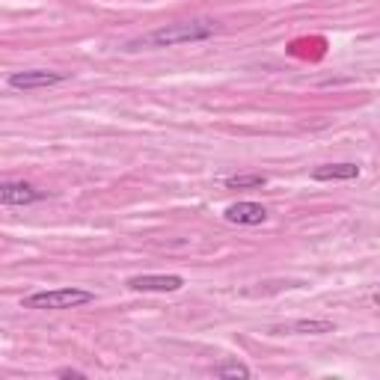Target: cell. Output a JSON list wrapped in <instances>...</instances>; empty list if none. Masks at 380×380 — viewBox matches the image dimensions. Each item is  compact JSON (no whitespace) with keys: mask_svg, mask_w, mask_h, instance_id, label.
<instances>
[{"mask_svg":"<svg viewBox=\"0 0 380 380\" xmlns=\"http://www.w3.org/2000/svg\"><path fill=\"white\" fill-rule=\"evenodd\" d=\"M45 200V193L27 181H0V202L4 205H33Z\"/></svg>","mask_w":380,"mask_h":380,"instance_id":"obj_5","label":"cell"},{"mask_svg":"<svg viewBox=\"0 0 380 380\" xmlns=\"http://www.w3.org/2000/svg\"><path fill=\"white\" fill-rule=\"evenodd\" d=\"M264 185H268V175L264 173H241V175L226 178L229 190H250V188H264Z\"/></svg>","mask_w":380,"mask_h":380,"instance_id":"obj_9","label":"cell"},{"mask_svg":"<svg viewBox=\"0 0 380 380\" xmlns=\"http://www.w3.org/2000/svg\"><path fill=\"white\" fill-rule=\"evenodd\" d=\"M220 33V24L211 18H196V21H175V24H163L146 36L128 42V51H140V48H173V45H185V42H202Z\"/></svg>","mask_w":380,"mask_h":380,"instance_id":"obj_1","label":"cell"},{"mask_svg":"<svg viewBox=\"0 0 380 380\" xmlns=\"http://www.w3.org/2000/svg\"><path fill=\"white\" fill-rule=\"evenodd\" d=\"M92 300H95L92 291L69 286V288H51V291H33L21 300V306L24 309H75V306H87Z\"/></svg>","mask_w":380,"mask_h":380,"instance_id":"obj_2","label":"cell"},{"mask_svg":"<svg viewBox=\"0 0 380 380\" xmlns=\"http://www.w3.org/2000/svg\"><path fill=\"white\" fill-rule=\"evenodd\" d=\"M312 178L315 181H351V178H359V167L357 163H324V167L312 170Z\"/></svg>","mask_w":380,"mask_h":380,"instance_id":"obj_8","label":"cell"},{"mask_svg":"<svg viewBox=\"0 0 380 380\" xmlns=\"http://www.w3.org/2000/svg\"><path fill=\"white\" fill-rule=\"evenodd\" d=\"M57 377H84V371H77V369H60Z\"/></svg>","mask_w":380,"mask_h":380,"instance_id":"obj_11","label":"cell"},{"mask_svg":"<svg viewBox=\"0 0 380 380\" xmlns=\"http://www.w3.org/2000/svg\"><path fill=\"white\" fill-rule=\"evenodd\" d=\"M271 333H291V336H324V333H336V324L327 318H303V321H291L283 327H273Z\"/></svg>","mask_w":380,"mask_h":380,"instance_id":"obj_7","label":"cell"},{"mask_svg":"<svg viewBox=\"0 0 380 380\" xmlns=\"http://www.w3.org/2000/svg\"><path fill=\"white\" fill-rule=\"evenodd\" d=\"M69 75L63 72H48V69H27V72H12L9 75V87L12 89H48V87H57V84H65Z\"/></svg>","mask_w":380,"mask_h":380,"instance_id":"obj_3","label":"cell"},{"mask_svg":"<svg viewBox=\"0 0 380 380\" xmlns=\"http://www.w3.org/2000/svg\"><path fill=\"white\" fill-rule=\"evenodd\" d=\"M214 377H226V380H250V369L244 366L238 359H229V362H220V366L211 369Z\"/></svg>","mask_w":380,"mask_h":380,"instance_id":"obj_10","label":"cell"},{"mask_svg":"<svg viewBox=\"0 0 380 380\" xmlns=\"http://www.w3.org/2000/svg\"><path fill=\"white\" fill-rule=\"evenodd\" d=\"M128 288L134 291H178L185 288V279L175 276V273H140V276H131L128 279Z\"/></svg>","mask_w":380,"mask_h":380,"instance_id":"obj_4","label":"cell"},{"mask_svg":"<svg viewBox=\"0 0 380 380\" xmlns=\"http://www.w3.org/2000/svg\"><path fill=\"white\" fill-rule=\"evenodd\" d=\"M223 217L229 223H238V226H259V223L268 220V211L259 202H235L223 211Z\"/></svg>","mask_w":380,"mask_h":380,"instance_id":"obj_6","label":"cell"}]
</instances>
